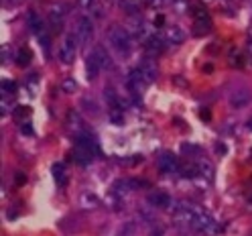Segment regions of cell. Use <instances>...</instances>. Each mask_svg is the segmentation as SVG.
I'll list each match as a JSON object with an SVG mask.
<instances>
[{"label":"cell","instance_id":"25","mask_svg":"<svg viewBox=\"0 0 252 236\" xmlns=\"http://www.w3.org/2000/svg\"><path fill=\"white\" fill-rule=\"evenodd\" d=\"M23 133H25V135H31L33 131H31V127H23Z\"/></svg>","mask_w":252,"mask_h":236},{"label":"cell","instance_id":"26","mask_svg":"<svg viewBox=\"0 0 252 236\" xmlns=\"http://www.w3.org/2000/svg\"><path fill=\"white\" fill-rule=\"evenodd\" d=\"M246 127H248V131H252V118L248 120V124H246Z\"/></svg>","mask_w":252,"mask_h":236},{"label":"cell","instance_id":"11","mask_svg":"<svg viewBox=\"0 0 252 236\" xmlns=\"http://www.w3.org/2000/svg\"><path fill=\"white\" fill-rule=\"evenodd\" d=\"M86 71H88V77H90V80H96V77L100 75V71H102V66L98 64V59H96V55H94V51L88 55Z\"/></svg>","mask_w":252,"mask_h":236},{"label":"cell","instance_id":"17","mask_svg":"<svg viewBox=\"0 0 252 236\" xmlns=\"http://www.w3.org/2000/svg\"><path fill=\"white\" fill-rule=\"evenodd\" d=\"M104 96H106V102L110 104V108H118V98H116V94L112 88H106L104 90Z\"/></svg>","mask_w":252,"mask_h":236},{"label":"cell","instance_id":"5","mask_svg":"<svg viewBox=\"0 0 252 236\" xmlns=\"http://www.w3.org/2000/svg\"><path fill=\"white\" fill-rule=\"evenodd\" d=\"M252 100V92L248 88H238V90H234L230 94V106L236 108V110H240V108H246Z\"/></svg>","mask_w":252,"mask_h":236},{"label":"cell","instance_id":"9","mask_svg":"<svg viewBox=\"0 0 252 236\" xmlns=\"http://www.w3.org/2000/svg\"><path fill=\"white\" fill-rule=\"evenodd\" d=\"M149 203L153 208H161V210H169L171 208V198L163 192H155L149 196Z\"/></svg>","mask_w":252,"mask_h":236},{"label":"cell","instance_id":"3","mask_svg":"<svg viewBox=\"0 0 252 236\" xmlns=\"http://www.w3.org/2000/svg\"><path fill=\"white\" fill-rule=\"evenodd\" d=\"M193 228H195L199 234H203V236H216V234L220 232L218 222H216V220H214L210 214H206V212L199 214V218L193 222Z\"/></svg>","mask_w":252,"mask_h":236},{"label":"cell","instance_id":"6","mask_svg":"<svg viewBox=\"0 0 252 236\" xmlns=\"http://www.w3.org/2000/svg\"><path fill=\"white\" fill-rule=\"evenodd\" d=\"M145 86H147V82H145L143 73H140L138 69H132L128 73V77H126V88H128V92L132 94V96H138V94L145 90Z\"/></svg>","mask_w":252,"mask_h":236},{"label":"cell","instance_id":"23","mask_svg":"<svg viewBox=\"0 0 252 236\" xmlns=\"http://www.w3.org/2000/svg\"><path fill=\"white\" fill-rule=\"evenodd\" d=\"M14 114H17V116H27V114H29V108H27V106H19V110H17Z\"/></svg>","mask_w":252,"mask_h":236},{"label":"cell","instance_id":"18","mask_svg":"<svg viewBox=\"0 0 252 236\" xmlns=\"http://www.w3.org/2000/svg\"><path fill=\"white\" fill-rule=\"evenodd\" d=\"M53 173H55V179L59 181V183H65L67 179H65V167H63V165H53Z\"/></svg>","mask_w":252,"mask_h":236},{"label":"cell","instance_id":"16","mask_svg":"<svg viewBox=\"0 0 252 236\" xmlns=\"http://www.w3.org/2000/svg\"><path fill=\"white\" fill-rule=\"evenodd\" d=\"M82 206L84 208H96L98 206V198L94 194H84L82 196Z\"/></svg>","mask_w":252,"mask_h":236},{"label":"cell","instance_id":"4","mask_svg":"<svg viewBox=\"0 0 252 236\" xmlns=\"http://www.w3.org/2000/svg\"><path fill=\"white\" fill-rule=\"evenodd\" d=\"M75 37L80 43H90L94 37V23L88 17H80L75 23Z\"/></svg>","mask_w":252,"mask_h":236},{"label":"cell","instance_id":"27","mask_svg":"<svg viewBox=\"0 0 252 236\" xmlns=\"http://www.w3.org/2000/svg\"><path fill=\"white\" fill-rule=\"evenodd\" d=\"M248 49H250V53H252V41H250V43H248Z\"/></svg>","mask_w":252,"mask_h":236},{"label":"cell","instance_id":"19","mask_svg":"<svg viewBox=\"0 0 252 236\" xmlns=\"http://www.w3.org/2000/svg\"><path fill=\"white\" fill-rule=\"evenodd\" d=\"M110 120L120 127V124H122V112H120V108H110Z\"/></svg>","mask_w":252,"mask_h":236},{"label":"cell","instance_id":"15","mask_svg":"<svg viewBox=\"0 0 252 236\" xmlns=\"http://www.w3.org/2000/svg\"><path fill=\"white\" fill-rule=\"evenodd\" d=\"M61 92H65V94H75V92H77V82L71 80V77H65V80L61 82Z\"/></svg>","mask_w":252,"mask_h":236},{"label":"cell","instance_id":"10","mask_svg":"<svg viewBox=\"0 0 252 236\" xmlns=\"http://www.w3.org/2000/svg\"><path fill=\"white\" fill-rule=\"evenodd\" d=\"M165 41L171 43V45H179L185 41V31L181 27H169L165 31Z\"/></svg>","mask_w":252,"mask_h":236},{"label":"cell","instance_id":"22","mask_svg":"<svg viewBox=\"0 0 252 236\" xmlns=\"http://www.w3.org/2000/svg\"><path fill=\"white\" fill-rule=\"evenodd\" d=\"M199 171H201V175H212V165L210 163H206V161H201L199 163Z\"/></svg>","mask_w":252,"mask_h":236},{"label":"cell","instance_id":"24","mask_svg":"<svg viewBox=\"0 0 252 236\" xmlns=\"http://www.w3.org/2000/svg\"><path fill=\"white\" fill-rule=\"evenodd\" d=\"M92 2H94V0H80V4H82V6H90Z\"/></svg>","mask_w":252,"mask_h":236},{"label":"cell","instance_id":"2","mask_svg":"<svg viewBox=\"0 0 252 236\" xmlns=\"http://www.w3.org/2000/svg\"><path fill=\"white\" fill-rule=\"evenodd\" d=\"M77 55V37L75 35H67L63 39L61 47H59V61L61 64H73V59Z\"/></svg>","mask_w":252,"mask_h":236},{"label":"cell","instance_id":"1","mask_svg":"<svg viewBox=\"0 0 252 236\" xmlns=\"http://www.w3.org/2000/svg\"><path fill=\"white\" fill-rule=\"evenodd\" d=\"M108 41L112 45V49L120 55H128L130 53V45H132V35L126 31L124 27H112L108 31Z\"/></svg>","mask_w":252,"mask_h":236},{"label":"cell","instance_id":"7","mask_svg":"<svg viewBox=\"0 0 252 236\" xmlns=\"http://www.w3.org/2000/svg\"><path fill=\"white\" fill-rule=\"evenodd\" d=\"M140 73H143V77H145V82L147 84H153L155 80H157V75H159V69H157V64L151 59V57H145V59H140V64H138V67H136Z\"/></svg>","mask_w":252,"mask_h":236},{"label":"cell","instance_id":"8","mask_svg":"<svg viewBox=\"0 0 252 236\" xmlns=\"http://www.w3.org/2000/svg\"><path fill=\"white\" fill-rule=\"evenodd\" d=\"M157 167H159V171H163V173H175L177 171V167H179V163H177V159H175V155H171V153H163L161 157H159V161H157Z\"/></svg>","mask_w":252,"mask_h":236},{"label":"cell","instance_id":"21","mask_svg":"<svg viewBox=\"0 0 252 236\" xmlns=\"http://www.w3.org/2000/svg\"><path fill=\"white\" fill-rule=\"evenodd\" d=\"M147 49H151V51H161V41H157L155 37H151V39H147Z\"/></svg>","mask_w":252,"mask_h":236},{"label":"cell","instance_id":"28","mask_svg":"<svg viewBox=\"0 0 252 236\" xmlns=\"http://www.w3.org/2000/svg\"><path fill=\"white\" fill-rule=\"evenodd\" d=\"M250 202H252V198H250Z\"/></svg>","mask_w":252,"mask_h":236},{"label":"cell","instance_id":"13","mask_svg":"<svg viewBox=\"0 0 252 236\" xmlns=\"http://www.w3.org/2000/svg\"><path fill=\"white\" fill-rule=\"evenodd\" d=\"M126 31H128L130 35H136V37H140L145 33V23L140 21L138 17H132L130 21H128V25H126Z\"/></svg>","mask_w":252,"mask_h":236},{"label":"cell","instance_id":"20","mask_svg":"<svg viewBox=\"0 0 252 236\" xmlns=\"http://www.w3.org/2000/svg\"><path fill=\"white\" fill-rule=\"evenodd\" d=\"M14 90H17V84H14V82H10V80H4V82H2V96L14 94Z\"/></svg>","mask_w":252,"mask_h":236},{"label":"cell","instance_id":"12","mask_svg":"<svg viewBox=\"0 0 252 236\" xmlns=\"http://www.w3.org/2000/svg\"><path fill=\"white\" fill-rule=\"evenodd\" d=\"M94 55H96V59H98V64L102 66V69H108V67H112V61H110V55L106 53V49H104L102 45L94 47Z\"/></svg>","mask_w":252,"mask_h":236},{"label":"cell","instance_id":"14","mask_svg":"<svg viewBox=\"0 0 252 236\" xmlns=\"http://www.w3.org/2000/svg\"><path fill=\"white\" fill-rule=\"evenodd\" d=\"M17 64H19L21 67H27V66L31 64V51L27 49V47H21V49H19V53H17Z\"/></svg>","mask_w":252,"mask_h":236}]
</instances>
